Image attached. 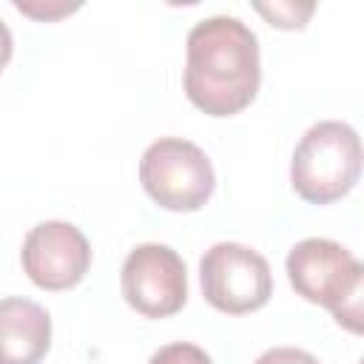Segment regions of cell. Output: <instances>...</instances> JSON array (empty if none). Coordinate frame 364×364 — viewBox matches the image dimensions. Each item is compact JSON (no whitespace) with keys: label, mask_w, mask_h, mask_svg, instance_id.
I'll return each mask as SVG.
<instances>
[{"label":"cell","mask_w":364,"mask_h":364,"mask_svg":"<svg viewBox=\"0 0 364 364\" xmlns=\"http://www.w3.org/2000/svg\"><path fill=\"white\" fill-rule=\"evenodd\" d=\"M11 51H14V40H11V31H9V26L0 20V71L9 65V60H11Z\"/></svg>","instance_id":"13"},{"label":"cell","mask_w":364,"mask_h":364,"mask_svg":"<svg viewBox=\"0 0 364 364\" xmlns=\"http://www.w3.org/2000/svg\"><path fill=\"white\" fill-rule=\"evenodd\" d=\"M148 364H213V361L202 347L191 341H173V344L159 347Z\"/></svg>","instance_id":"10"},{"label":"cell","mask_w":364,"mask_h":364,"mask_svg":"<svg viewBox=\"0 0 364 364\" xmlns=\"http://www.w3.org/2000/svg\"><path fill=\"white\" fill-rule=\"evenodd\" d=\"M119 284L125 301L148 318L173 316L188 301L185 262L168 245H156V242L136 245L122 262Z\"/></svg>","instance_id":"6"},{"label":"cell","mask_w":364,"mask_h":364,"mask_svg":"<svg viewBox=\"0 0 364 364\" xmlns=\"http://www.w3.org/2000/svg\"><path fill=\"white\" fill-rule=\"evenodd\" d=\"M361 173V139L353 125L324 119L307 128L290 159V185L310 205H327L353 191Z\"/></svg>","instance_id":"3"},{"label":"cell","mask_w":364,"mask_h":364,"mask_svg":"<svg viewBox=\"0 0 364 364\" xmlns=\"http://www.w3.org/2000/svg\"><path fill=\"white\" fill-rule=\"evenodd\" d=\"M253 364H318V358L299 347H273L264 350Z\"/></svg>","instance_id":"11"},{"label":"cell","mask_w":364,"mask_h":364,"mask_svg":"<svg viewBox=\"0 0 364 364\" xmlns=\"http://www.w3.org/2000/svg\"><path fill=\"white\" fill-rule=\"evenodd\" d=\"M51 344V318L31 299H0V364H40Z\"/></svg>","instance_id":"8"},{"label":"cell","mask_w":364,"mask_h":364,"mask_svg":"<svg viewBox=\"0 0 364 364\" xmlns=\"http://www.w3.org/2000/svg\"><path fill=\"white\" fill-rule=\"evenodd\" d=\"M26 276L43 290H68L82 282L91 267V245L85 233L60 219L34 225L20 250Z\"/></svg>","instance_id":"7"},{"label":"cell","mask_w":364,"mask_h":364,"mask_svg":"<svg viewBox=\"0 0 364 364\" xmlns=\"http://www.w3.org/2000/svg\"><path fill=\"white\" fill-rule=\"evenodd\" d=\"M287 279L293 290L321 304L350 333H361L364 264L333 239H301L287 253Z\"/></svg>","instance_id":"2"},{"label":"cell","mask_w":364,"mask_h":364,"mask_svg":"<svg viewBox=\"0 0 364 364\" xmlns=\"http://www.w3.org/2000/svg\"><path fill=\"white\" fill-rule=\"evenodd\" d=\"M202 296L228 316H245L267 304L273 296V273L267 259L239 242H216L199 262Z\"/></svg>","instance_id":"5"},{"label":"cell","mask_w":364,"mask_h":364,"mask_svg":"<svg viewBox=\"0 0 364 364\" xmlns=\"http://www.w3.org/2000/svg\"><path fill=\"white\" fill-rule=\"evenodd\" d=\"M14 6L23 11V14H31V17H37V20H57V17H63V14H68V11H74V9H80V3H57V6H37V3H23V0H14Z\"/></svg>","instance_id":"12"},{"label":"cell","mask_w":364,"mask_h":364,"mask_svg":"<svg viewBox=\"0 0 364 364\" xmlns=\"http://www.w3.org/2000/svg\"><path fill=\"white\" fill-rule=\"evenodd\" d=\"M256 11L264 14L270 20V26L276 28H304L307 17L313 14V3H273V6H264V3H256Z\"/></svg>","instance_id":"9"},{"label":"cell","mask_w":364,"mask_h":364,"mask_svg":"<svg viewBox=\"0 0 364 364\" xmlns=\"http://www.w3.org/2000/svg\"><path fill=\"white\" fill-rule=\"evenodd\" d=\"M139 182L159 208L176 213L199 210L216 188L213 165L205 151L179 136H162L145 148Z\"/></svg>","instance_id":"4"},{"label":"cell","mask_w":364,"mask_h":364,"mask_svg":"<svg viewBox=\"0 0 364 364\" xmlns=\"http://www.w3.org/2000/svg\"><path fill=\"white\" fill-rule=\"evenodd\" d=\"M185 94L210 117L247 108L262 82L259 40L239 17L199 20L185 40Z\"/></svg>","instance_id":"1"}]
</instances>
